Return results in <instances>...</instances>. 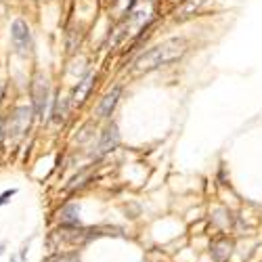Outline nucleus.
Wrapping results in <instances>:
<instances>
[{"label":"nucleus","mask_w":262,"mask_h":262,"mask_svg":"<svg viewBox=\"0 0 262 262\" xmlns=\"http://www.w3.org/2000/svg\"><path fill=\"white\" fill-rule=\"evenodd\" d=\"M187 49V40L185 38H170V40H164L162 44L153 46L151 51L143 53L141 57L134 63V69L137 71H151L162 65H168V63L176 61Z\"/></svg>","instance_id":"obj_1"},{"label":"nucleus","mask_w":262,"mask_h":262,"mask_svg":"<svg viewBox=\"0 0 262 262\" xmlns=\"http://www.w3.org/2000/svg\"><path fill=\"white\" fill-rule=\"evenodd\" d=\"M2 250H4V245H0V254H2Z\"/></svg>","instance_id":"obj_14"},{"label":"nucleus","mask_w":262,"mask_h":262,"mask_svg":"<svg viewBox=\"0 0 262 262\" xmlns=\"http://www.w3.org/2000/svg\"><path fill=\"white\" fill-rule=\"evenodd\" d=\"M4 132H6V130H4V126H2V120H0V141H2V137H4Z\"/></svg>","instance_id":"obj_12"},{"label":"nucleus","mask_w":262,"mask_h":262,"mask_svg":"<svg viewBox=\"0 0 262 262\" xmlns=\"http://www.w3.org/2000/svg\"><path fill=\"white\" fill-rule=\"evenodd\" d=\"M231 248H233V243L227 241V239H220L218 243H214L212 245V258H214V262H227L229 256H231Z\"/></svg>","instance_id":"obj_8"},{"label":"nucleus","mask_w":262,"mask_h":262,"mask_svg":"<svg viewBox=\"0 0 262 262\" xmlns=\"http://www.w3.org/2000/svg\"><path fill=\"white\" fill-rule=\"evenodd\" d=\"M92 80H94V76H92V74H88V76H86L82 82H78V86H76V92H74L76 101H84L86 92H88V88L92 86Z\"/></svg>","instance_id":"obj_10"},{"label":"nucleus","mask_w":262,"mask_h":262,"mask_svg":"<svg viewBox=\"0 0 262 262\" xmlns=\"http://www.w3.org/2000/svg\"><path fill=\"white\" fill-rule=\"evenodd\" d=\"M11 40L13 46L17 49L19 55H28L29 46H31V36H29V28L23 19H15L11 26Z\"/></svg>","instance_id":"obj_2"},{"label":"nucleus","mask_w":262,"mask_h":262,"mask_svg":"<svg viewBox=\"0 0 262 262\" xmlns=\"http://www.w3.org/2000/svg\"><path fill=\"white\" fill-rule=\"evenodd\" d=\"M46 262H57V258H49V260H46Z\"/></svg>","instance_id":"obj_13"},{"label":"nucleus","mask_w":262,"mask_h":262,"mask_svg":"<svg viewBox=\"0 0 262 262\" xmlns=\"http://www.w3.org/2000/svg\"><path fill=\"white\" fill-rule=\"evenodd\" d=\"M29 120H31V109L29 107L15 109V114L11 116V120H9L6 134H13L15 139L23 137V132H28V128H29Z\"/></svg>","instance_id":"obj_3"},{"label":"nucleus","mask_w":262,"mask_h":262,"mask_svg":"<svg viewBox=\"0 0 262 262\" xmlns=\"http://www.w3.org/2000/svg\"><path fill=\"white\" fill-rule=\"evenodd\" d=\"M59 220L63 225H78L80 222V218H78V205H65L59 212Z\"/></svg>","instance_id":"obj_9"},{"label":"nucleus","mask_w":262,"mask_h":262,"mask_svg":"<svg viewBox=\"0 0 262 262\" xmlns=\"http://www.w3.org/2000/svg\"><path fill=\"white\" fill-rule=\"evenodd\" d=\"M149 21H151V6L147 4V6H141V9L132 11V13L128 15V21H126V28L117 29V31H122V34H124V29H128V34H132L134 29L145 28Z\"/></svg>","instance_id":"obj_5"},{"label":"nucleus","mask_w":262,"mask_h":262,"mask_svg":"<svg viewBox=\"0 0 262 262\" xmlns=\"http://www.w3.org/2000/svg\"><path fill=\"white\" fill-rule=\"evenodd\" d=\"M11 262H15V260H11Z\"/></svg>","instance_id":"obj_15"},{"label":"nucleus","mask_w":262,"mask_h":262,"mask_svg":"<svg viewBox=\"0 0 262 262\" xmlns=\"http://www.w3.org/2000/svg\"><path fill=\"white\" fill-rule=\"evenodd\" d=\"M120 94H122V88H120V86L111 88V92H107L105 97L101 99L99 107H97V116H101V117H109V116H111V111H114V107L117 105V99H120Z\"/></svg>","instance_id":"obj_6"},{"label":"nucleus","mask_w":262,"mask_h":262,"mask_svg":"<svg viewBox=\"0 0 262 262\" xmlns=\"http://www.w3.org/2000/svg\"><path fill=\"white\" fill-rule=\"evenodd\" d=\"M117 143H120V132H117L116 126H109V128L103 132V139H101V145H99L101 153H107L111 149H116Z\"/></svg>","instance_id":"obj_7"},{"label":"nucleus","mask_w":262,"mask_h":262,"mask_svg":"<svg viewBox=\"0 0 262 262\" xmlns=\"http://www.w3.org/2000/svg\"><path fill=\"white\" fill-rule=\"evenodd\" d=\"M31 94H34V111L38 117H44V107L49 103V82L46 78L38 76L31 86Z\"/></svg>","instance_id":"obj_4"},{"label":"nucleus","mask_w":262,"mask_h":262,"mask_svg":"<svg viewBox=\"0 0 262 262\" xmlns=\"http://www.w3.org/2000/svg\"><path fill=\"white\" fill-rule=\"evenodd\" d=\"M15 193H17V189H9V191H4L2 195H0V208H2L4 204H9V202H11V197H13Z\"/></svg>","instance_id":"obj_11"}]
</instances>
